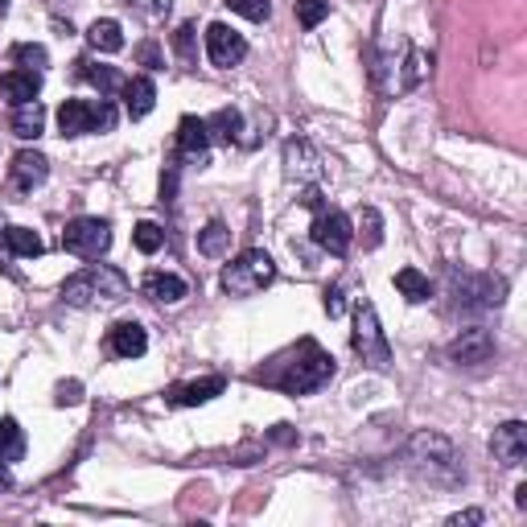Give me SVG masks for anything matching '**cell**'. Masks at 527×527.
<instances>
[{"label":"cell","instance_id":"obj_1","mask_svg":"<svg viewBox=\"0 0 527 527\" xmlns=\"http://www.w3.org/2000/svg\"><path fill=\"white\" fill-rule=\"evenodd\" d=\"M252 379L264 383V388L285 392V396H309V392L326 388V383L334 379V355L322 350L313 338H301L293 350L276 355L268 367L252 371Z\"/></svg>","mask_w":527,"mask_h":527},{"label":"cell","instance_id":"obj_2","mask_svg":"<svg viewBox=\"0 0 527 527\" xmlns=\"http://www.w3.org/2000/svg\"><path fill=\"white\" fill-rule=\"evenodd\" d=\"M408 470L429 486H458L462 482V453L441 433H416L408 441Z\"/></svg>","mask_w":527,"mask_h":527},{"label":"cell","instance_id":"obj_3","mask_svg":"<svg viewBox=\"0 0 527 527\" xmlns=\"http://www.w3.org/2000/svg\"><path fill=\"white\" fill-rule=\"evenodd\" d=\"M128 276L112 264H91L83 272H75L62 285V301L75 309H103V305H120L128 297Z\"/></svg>","mask_w":527,"mask_h":527},{"label":"cell","instance_id":"obj_4","mask_svg":"<svg viewBox=\"0 0 527 527\" xmlns=\"http://www.w3.org/2000/svg\"><path fill=\"white\" fill-rule=\"evenodd\" d=\"M272 280H276V264H272V256L260 252V248L239 252V256L223 268V289H227L231 297H256V293H264V289L272 285Z\"/></svg>","mask_w":527,"mask_h":527},{"label":"cell","instance_id":"obj_5","mask_svg":"<svg viewBox=\"0 0 527 527\" xmlns=\"http://www.w3.org/2000/svg\"><path fill=\"white\" fill-rule=\"evenodd\" d=\"M116 108L108 99H66L58 108V132L62 136H91V132H112Z\"/></svg>","mask_w":527,"mask_h":527},{"label":"cell","instance_id":"obj_6","mask_svg":"<svg viewBox=\"0 0 527 527\" xmlns=\"http://www.w3.org/2000/svg\"><path fill=\"white\" fill-rule=\"evenodd\" d=\"M350 346L363 363H371L375 371H388L392 367V346H388V334L379 326V313L371 301H359L355 309V334H350Z\"/></svg>","mask_w":527,"mask_h":527},{"label":"cell","instance_id":"obj_7","mask_svg":"<svg viewBox=\"0 0 527 527\" xmlns=\"http://www.w3.org/2000/svg\"><path fill=\"white\" fill-rule=\"evenodd\" d=\"M62 248L70 256H79V260H99L103 252L112 248V223L108 219H70L66 231H62Z\"/></svg>","mask_w":527,"mask_h":527},{"label":"cell","instance_id":"obj_8","mask_svg":"<svg viewBox=\"0 0 527 527\" xmlns=\"http://www.w3.org/2000/svg\"><path fill=\"white\" fill-rule=\"evenodd\" d=\"M313 243H318L322 252H330V256H346L350 243H355V223H350L342 210L322 202L318 210H313Z\"/></svg>","mask_w":527,"mask_h":527},{"label":"cell","instance_id":"obj_9","mask_svg":"<svg viewBox=\"0 0 527 527\" xmlns=\"http://www.w3.org/2000/svg\"><path fill=\"white\" fill-rule=\"evenodd\" d=\"M206 58L219 70H231L248 58V42H243V33H235L231 25L215 21V25H206Z\"/></svg>","mask_w":527,"mask_h":527},{"label":"cell","instance_id":"obj_10","mask_svg":"<svg viewBox=\"0 0 527 527\" xmlns=\"http://www.w3.org/2000/svg\"><path fill=\"white\" fill-rule=\"evenodd\" d=\"M453 293H458V305L466 309H495L503 305V280L495 276H453Z\"/></svg>","mask_w":527,"mask_h":527},{"label":"cell","instance_id":"obj_11","mask_svg":"<svg viewBox=\"0 0 527 527\" xmlns=\"http://www.w3.org/2000/svg\"><path fill=\"white\" fill-rule=\"evenodd\" d=\"M206 153H210V132H206V120H198V116H182L178 136H173V161L206 165Z\"/></svg>","mask_w":527,"mask_h":527},{"label":"cell","instance_id":"obj_12","mask_svg":"<svg viewBox=\"0 0 527 527\" xmlns=\"http://www.w3.org/2000/svg\"><path fill=\"white\" fill-rule=\"evenodd\" d=\"M490 453H495V462L515 470L527 462V425L523 420H507V425L495 429V437H490Z\"/></svg>","mask_w":527,"mask_h":527},{"label":"cell","instance_id":"obj_13","mask_svg":"<svg viewBox=\"0 0 527 527\" xmlns=\"http://www.w3.org/2000/svg\"><path fill=\"white\" fill-rule=\"evenodd\" d=\"M449 359L458 363V367H478V363H490V359H495V338H490L482 326L462 330L458 338L449 342Z\"/></svg>","mask_w":527,"mask_h":527},{"label":"cell","instance_id":"obj_14","mask_svg":"<svg viewBox=\"0 0 527 527\" xmlns=\"http://www.w3.org/2000/svg\"><path fill=\"white\" fill-rule=\"evenodd\" d=\"M46 178H50V161H46L42 153H33V149L17 153L13 165H9V186H13L17 194H33Z\"/></svg>","mask_w":527,"mask_h":527},{"label":"cell","instance_id":"obj_15","mask_svg":"<svg viewBox=\"0 0 527 527\" xmlns=\"http://www.w3.org/2000/svg\"><path fill=\"white\" fill-rule=\"evenodd\" d=\"M223 388H227L223 375L190 379V383H178V388H169V404H173V408H198V404H210L215 396H223Z\"/></svg>","mask_w":527,"mask_h":527},{"label":"cell","instance_id":"obj_16","mask_svg":"<svg viewBox=\"0 0 527 527\" xmlns=\"http://www.w3.org/2000/svg\"><path fill=\"white\" fill-rule=\"evenodd\" d=\"M285 165H289V178H297V182H318L322 153L313 149L309 140H289V145H285Z\"/></svg>","mask_w":527,"mask_h":527},{"label":"cell","instance_id":"obj_17","mask_svg":"<svg viewBox=\"0 0 527 527\" xmlns=\"http://www.w3.org/2000/svg\"><path fill=\"white\" fill-rule=\"evenodd\" d=\"M124 112L128 120H145L153 108H157V83L149 75H136V79H124Z\"/></svg>","mask_w":527,"mask_h":527},{"label":"cell","instance_id":"obj_18","mask_svg":"<svg viewBox=\"0 0 527 527\" xmlns=\"http://www.w3.org/2000/svg\"><path fill=\"white\" fill-rule=\"evenodd\" d=\"M42 91V75L38 70H9V75H0V99L21 108V103H33Z\"/></svg>","mask_w":527,"mask_h":527},{"label":"cell","instance_id":"obj_19","mask_svg":"<svg viewBox=\"0 0 527 527\" xmlns=\"http://www.w3.org/2000/svg\"><path fill=\"white\" fill-rule=\"evenodd\" d=\"M108 346H112V355H120V359H140L149 350V334H145L140 322H116L108 330Z\"/></svg>","mask_w":527,"mask_h":527},{"label":"cell","instance_id":"obj_20","mask_svg":"<svg viewBox=\"0 0 527 527\" xmlns=\"http://www.w3.org/2000/svg\"><path fill=\"white\" fill-rule=\"evenodd\" d=\"M75 75H79L83 83H91V87L99 91V99L124 87V75H120L116 66H103V62H91V58H79V62H75Z\"/></svg>","mask_w":527,"mask_h":527},{"label":"cell","instance_id":"obj_21","mask_svg":"<svg viewBox=\"0 0 527 527\" xmlns=\"http://www.w3.org/2000/svg\"><path fill=\"white\" fill-rule=\"evenodd\" d=\"M140 289H145V297H153L161 305H178L186 297V280L173 276V272H149L145 280H140Z\"/></svg>","mask_w":527,"mask_h":527},{"label":"cell","instance_id":"obj_22","mask_svg":"<svg viewBox=\"0 0 527 527\" xmlns=\"http://www.w3.org/2000/svg\"><path fill=\"white\" fill-rule=\"evenodd\" d=\"M9 128H13V136H21V140H38V136L46 132V108H42L38 99H33V103H21V108H13Z\"/></svg>","mask_w":527,"mask_h":527},{"label":"cell","instance_id":"obj_23","mask_svg":"<svg viewBox=\"0 0 527 527\" xmlns=\"http://www.w3.org/2000/svg\"><path fill=\"white\" fill-rule=\"evenodd\" d=\"M87 42H91V50H99V54H120V50H124V29H120V21L103 17V21H95V25L87 29Z\"/></svg>","mask_w":527,"mask_h":527},{"label":"cell","instance_id":"obj_24","mask_svg":"<svg viewBox=\"0 0 527 527\" xmlns=\"http://www.w3.org/2000/svg\"><path fill=\"white\" fill-rule=\"evenodd\" d=\"M5 248L13 256H21V260H38L46 252V243H42V235L33 227H5Z\"/></svg>","mask_w":527,"mask_h":527},{"label":"cell","instance_id":"obj_25","mask_svg":"<svg viewBox=\"0 0 527 527\" xmlns=\"http://www.w3.org/2000/svg\"><path fill=\"white\" fill-rule=\"evenodd\" d=\"M206 132H210V140H219V145H239L243 116H239L235 108H219L215 116L206 120Z\"/></svg>","mask_w":527,"mask_h":527},{"label":"cell","instance_id":"obj_26","mask_svg":"<svg viewBox=\"0 0 527 527\" xmlns=\"http://www.w3.org/2000/svg\"><path fill=\"white\" fill-rule=\"evenodd\" d=\"M25 458V433L13 416H0V466H13Z\"/></svg>","mask_w":527,"mask_h":527},{"label":"cell","instance_id":"obj_27","mask_svg":"<svg viewBox=\"0 0 527 527\" xmlns=\"http://www.w3.org/2000/svg\"><path fill=\"white\" fill-rule=\"evenodd\" d=\"M396 289L408 305H420V301H429L433 297V285H429V276L425 272H416V268H400L396 272Z\"/></svg>","mask_w":527,"mask_h":527},{"label":"cell","instance_id":"obj_28","mask_svg":"<svg viewBox=\"0 0 527 527\" xmlns=\"http://www.w3.org/2000/svg\"><path fill=\"white\" fill-rule=\"evenodd\" d=\"M227 248H231V231H227V223H206V231H198V252L202 256H210V260H219V256H227Z\"/></svg>","mask_w":527,"mask_h":527},{"label":"cell","instance_id":"obj_29","mask_svg":"<svg viewBox=\"0 0 527 527\" xmlns=\"http://www.w3.org/2000/svg\"><path fill=\"white\" fill-rule=\"evenodd\" d=\"M132 243H136V252H145V256H157L161 248H165V231L157 227V223H136V231H132Z\"/></svg>","mask_w":527,"mask_h":527},{"label":"cell","instance_id":"obj_30","mask_svg":"<svg viewBox=\"0 0 527 527\" xmlns=\"http://www.w3.org/2000/svg\"><path fill=\"white\" fill-rule=\"evenodd\" d=\"M429 66H433V58L425 54V50H408V62H404V75H400V91H412L420 79L429 75Z\"/></svg>","mask_w":527,"mask_h":527},{"label":"cell","instance_id":"obj_31","mask_svg":"<svg viewBox=\"0 0 527 527\" xmlns=\"http://www.w3.org/2000/svg\"><path fill=\"white\" fill-rule=\"evenodd\" d=\"M355 235H363V248H379V243H383V219H379L375 206H363L359 231H355Z\"/></svg>","mask_w":527,"mask_h":527},{"label":"cell","instance_id":"obj_32","mask_svg":"<svg viewBox=\"0 0 527 527\" xmlns=\"http://www.w3.org/2000/svg\"><path fill=\"white\" fill-rule=\"evenodd\" d=\"M330 17V0H297V25L301 29H318Z\"/></svg>","mask_w":527,"mask_h":527},{"label":"cell","instance_id":"obj_33","mask_svg":"<svg viewBox=\"0 0 527 527\" xmlns=\"http://www.w3.org/2000/svg\"><path fill=\"white\" fill-rule=\"evenodd\" d=\"M13 62H17L21 70H42V66L50 62V54H46V46H33V42H21V46H13Z\"/></svg>","mask_w":527,"mask_h":527},{"label":"cell","instance_id":"obj_34","mask_svg":"<svg viewBox=\"0 0 527 527\" xmlns=\"http://www.w3.org/2000/svg\"><path fill=\"white\" fill-rule=\"evenodd\" d=\"M223 5L239 17H248V21H268L272 17V0H223Z\"/></svg>","mask_w":527,"mask_h":527},{"label":"cell","instance_id":"obj_35","mask_svg":"<svg viewBox=\"0 0 527 527\" xmlns=\"http://www.w3.org/2000/svg\"><path fill=\"white\" fill-rule=\"evenodd\" d=\"M194 33H198V29H194L190 21H186L178 33H173V50H178L182 62H194Z\"/></svg>","mask_w":527,"mask_h":527},{"label":"cell","instance_id":"obj_36","mask_svg":"<svg viewBox=\"0 0 527 527\" xmlns=\"http://www.w3.org/2000/svg\"><path fill=\"white\" fill-rule=\"evenodd\" d=\"M79 400H83V383H75V379H70V383H58V388H54V404H58V408L79 404Z\"/></svg>","mask_w":527,"mask_h":527},{"label":"cell","instance_id":"obj_37","mask_svg":"<svg viewBox=\"0 0 527 527\" xmlns=\"http://www.w3.org/2000/svg\"><path fill=\"white\" fill-rule=\"evenodd\" d=\"M128 5H132V9H140L145 17H165L173 0H128Z\"/></svg>","mask_w":527,"mask_h":527},{"label":"cell","instance_id":"obj_38","mask_svg":"<svg viewBox=\"0 0 527 527\" xmlns=\"http://www.w3.org/2000/svg\"><path fill=\"white\" fill-rule=\"evenodd\" d=\"M136 58L145 62L149 70H161V66H165V58H161V50H157L153 42H145V46H140V50H136Z\"/></svg>","mask_w":527,"mask_h":527},{"label":"cell","instance_id":"obj_39","mask_svg":"<svg viewBox=\"0 0 527 527\" xmlns=\"http://www.w3.org/2000/svg\"><path fill=\"white\" fill-rule=\"evenodd\" d=\"M326 313H330V318L342 313V289H326Z\"/></svg>","mask_w":527,"mask_h":527},{"label":"cell","instance_id":"obj_40","mask_svg":"<svg viewBox=\"0 0 527 527\" xmlns=\"http://www.w3.org/2000/svg\"><path fill=\"white\" fill-rule=\"evenodd\" d=\"M478 519H482V511H466V515H453L449 523H453V527H462V523H478Z\"/></svg>","mask_w":527,"mask_h":527},{"label":"cell","instance_id":"obj_41","mask_svg":"<svg viewBox=\"0 0 527 527\" xmlns=\"http://www.w3.org/2000/svg\"><path fill=\"white\" fill-rule=\"evenodd\" d=\"M0 486H9V474L5 470H0Z\"/></svg>","mask_w":527,"mask_h":527},{"label":"cell","instance_id":"obj_42","mask_svg":"<svg viewBox=\"0 0 527 527\" xmlns=\"http://www.w3.org/2000/svg\"><path fill=\"white\" fill-rule=\"evenodd\" d=\"M9 5H13V0H0V13H5V9H9Z\"/></svg>","mask_w":527,"mask_h":527}]
</instances>
